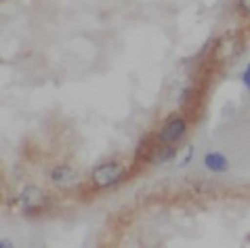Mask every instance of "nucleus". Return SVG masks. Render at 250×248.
Wrapping results in <instances>:
<instances>
[{
  "label": "nucleus",
  "instance_id": "1",
  "mask_svg": "<svg viewBox=\"0 0 250 248\" xmlns=\"http://www.w3.org/2000/svg\"><path fill=\"white\" fill-rule=\"evenodd\" d=\"M126 177V168L122 166V164H118V162H103L99 164L95 170H93V175H91V181L95 187H112V185L116 183H120L122 179Z\"/></svg>",
  "mask_w": 250,
  "mask_h": 248
},
{
  "label": "nucleus",
  "instance_id": "2",
  "mask_svg": "<svg viewBox=\"0 0 250 248\" xmlns=\"http://www.w3.org/2000/svg\"><path fill=\"white\" fill-rule=\"evenodd\" d=\"M44 202H46L44 191L36 187V185H27V187H23L21 194H19V206H21L23 212H30V215L42 210Z\"/></svg>",
  "mask_w": 250,
  "mask_h": 248
},
{
  "label": "nucleus",
  "instance_id": "3",
  "mask_svg": "<svg viewBox=\"0 0 250 248\" xmlns=\"http://www.w3.org/2000/svg\"><path fill=\"white\" fill-rule=\"evenodd\" d=\"M185 133H187V122H185V118H179L177 116V118H170L160 128L158 139L162 143H177Z\"/></svg>",
  "mask_w": 250,
  "mask_h": 248
},
{
  "label": "nucleus",
  "instance_id": "4",
  "mask_svg": "<svg viewBox=\"0 0 250 248\" xmlns=\"http://www.w3.org/2000/svg\"><path fill=\"white\" fill-rule=\"evenodd\" d=\"M158 137L156 135H147V137H143L141 143H139V147L135 151V162L139 164H145V162H151L154 160V154H156V149H158Z\"/></svg>",
  "mask_w": 250,
  "mask_h": 248
},
{
  "label": "nucleus",
  "instance_id": "5",
  "mask_svg": "<svg viewBox=\"0 0 250 248\" xmlns=\"http://www.w3.org/2000/svg\"><path fill=\"white\" fill-rule=\"evenodd\" d=\"M48 177H51V181L55 185H59V187H69V185L76 183V173L69 166H65V164H59V166H55Z\"/></svg>",
  "mask_w": 250,
  "mask_h": 248
},
{
  "label": "nucleus",
  "instance_id": "6",
  "mask_svg": "<svg viewBox=\"0 0 250 248\" xmlns=\"http://www.w3.org/2000/svg\"><path fill=\"white\" fill-rule=\"evenodd\" d=\"M204 166L208 170H212V173H225L229 168V162L223 154H219V151H210V154L204 156Z\"/></svg>",
  "mask_w": 250,
  "mask_h": 248
},
{
  "label": "nucleus",
  "instance_id": "7",
  "mask_svg": "<svg viewBox=\"0 0 250 248\" xmlns=\"http://www.w3.org/2000/svg\"><path fill=\"white\" fill-rule=\"evenodd\" d=\"M158 141H160V139H158ZM175 156H177V147H175V143H162V141H160V143H158L156 154H154V160H151V162L164 164V162H168L170 158H175Z\"/></svg>",
  "mask_w": 250,
  "mask_h": 248
},
{
  "label": "nucleus",
  "instance_id": "8",
  "mask_svg": "<svg viewBox=\"0 0 250 248\" xmlns=\"http://www.w3.org/2000/svg\"><path fill=\"white\" fill-rule=\"evenodd\" d=\"M235 51H238V46H235L233 40H231V38H223V40H221V42L217 44V49H214V57L227 61V59L233 57Z\"/></svg>",
  "mask_w": 250,
  "mask_h": 248
},
{
  "label": "nucleus",
  "instance_id": "9",
  "mask_svg": "<svg viewBox=\"0 0 250 248\" xmlns=\"http://www.w3.org/2000/svg\"><path fill=\"white\" fill-rule=\"evenodd\" d=\"M191 158H193V145H187V147L181 151V154L175 158V166H177V168L187 166V164L191 162Z\"/></svg>",
  "mask_w": 250,
  "mask_h": 248
},
{
  "label": "nucleus",
  "instance_id": "10",
  "mask_svg": "<svg viewBox=\"0 0 250 248\" xmlns=\"http://www.w3.org/2000/svg\"><path fill=\"white\" fill-rule=\"evenodd\" d=\"M242 82H244V84L250 88V65L244 70V74H242Z\"/></svg>",
  "mask_w": 250,
  "mask_h": 248
},
{
  "label": "nucleus",
  "instance_id": "11",
  "mask_svg": "<svg viewBox=\"0 0 250 248\" xmlns=\"http://www.w3.org/2000/svg\"><path fill=\"white\" fill-rule=\"evenodd\" d=\"M238 2H240V6H242V11L250 13V0H238Z\"/></svg>",
  "mask_w": 250,
  "mask_h": 248
}]
</instances>
